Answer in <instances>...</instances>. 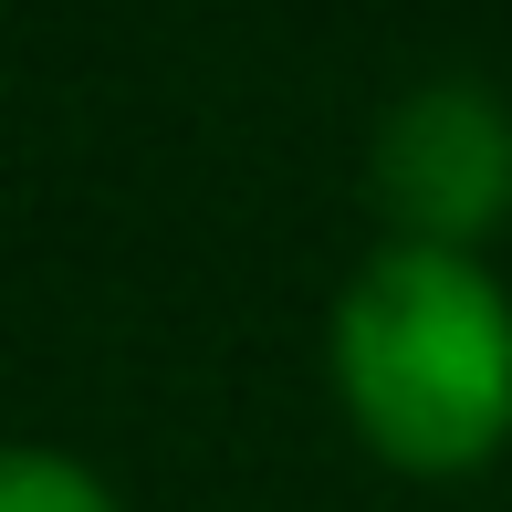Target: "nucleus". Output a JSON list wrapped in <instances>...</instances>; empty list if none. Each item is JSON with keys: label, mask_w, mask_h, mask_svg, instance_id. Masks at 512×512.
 <instances>
[{"label": "nucleus", "mask_w": 512, "mask_h": 512, "mask_svg": "<svg viewBox=\"0 0 512 512\" xmlns=\"http://www.w3.org/2000/svg\"><path fill=\"white\" fill-rule=\"evenodd\" d=\"M335 398L387 471H481L512 439V293L450 241H387L335 304Z\"/></svg>", "instance_id": "obj_1"}, {"label": "nucleus", "mask_w": 512, "mask_h": 512, "mask_svg": "<svg viewBox=\"0 0 512 512\" xmlns=\"http://www.w3.org/2000/svg\"><path fill=\"white\" fill-rule=\"evenodd\" d=\"M377 209L398 241L471 251L512 209V115L481 84H418L377 126Z\"/></svg>", "instance_id": "obj_2"}, {"label": "nucleus", "mask_w": 512, "mask_h": 512, "mask_svg": "<svg viewBox=\"0 0 512 512\" xmlns=\"http://www.w3.org/2000/svg\"><path fill=\"white\" fill-rule=\"evenodd\" d=\"M0 512H115V492L84 471V460H63V450H11Z\"/></svg>", "instance_id": "obj_3"}]
</instances>
